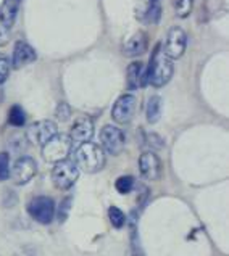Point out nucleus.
I'll return each instance as SVG.
<instances>
[{"instance_id": "10", "label": "nucleus", "mask_w": 229, "mask_h": 256, "mask_svg": "<svg viewBox=\"0 0 229 256\" xmlns=\"http://www.w3.org/2000/svg\"><path fill=\"white\" fill-rule=\"evenodd\" d=\"M55 134H58V128H57V122L50 121V120H41V121H36L34 124L28 128V137L29 140H33L34 144L42 145L46 144L47 140H50L52 137Z\"/></svg>"}, {"instance_id": "26", "label": "nucleus", "mask_w": 229, "mask_h": 256, "mask_svg": "<svg viewBox=\"0 0 229 256\" xmlns=\"http://www.w3.org/2000/svg\"><path fill=\"white\" fill-rule=\"evenodd\" d=\"M9 39H10V29L0 21V47L7 46V44H9Z\"/></svg>"}, {"instance_id": "9", "label": "nucleus", "mask_w": 229, "mask_h": 256, "mask_svg": "<svg viewBox=\"0 0 229 256\" xmlns=\"http://www.w3.org/2000/svg\"><path fill=\"white\" fill-rule=\"evenodd\" d=\"M36 172H38L36 160L31 156H21L15 162L13 170L10 171V176L17 186H25L34 178Z\"/></svg>"}, {"instance_id": "20", "label": "nucleus", "mask_w": 229, "mask_h": 256, "mask_svg": "<svg viewBox=\"0 0 229 256\" xmlns=\"http://www.w3.org/2000/svg\"><path fill=\"white\" fill-rule=\"evenodd\" d=\"M136 182H134V178H131V176H121V178H118L116 182H115V188L118 190L120 194H129L132 188H134Z\"/></svg>"}, {"instance_id": "1", "label": "nucleus", "mask_w": 229, "mask_h": 256, "mask_svg": "<svg viewBox=\"0 0 229 256\" xmlns=\"http://www.w3.org/2000/svg\"><path fill=\"white\" fill-rule=\"evenodd\" d=\"M174 74V64L173 60L165 52L161 44L155 47L150 63L145 70V86L150 84L153 87H163L166 86Z\"/></svg>"}, {"instance_id": "8", "label": "nucleus", "mask_w": 229, "mask_h": 256, "mask_svg": "<svg viewBox=\"0 0 229 256\" xmlns=\"http://www.w3.org/2000/svg\"><path fill=\"white\" fill-rule=\"evenodd\" d=\"M137 98L134 94H123L116 98L112 108V118L118 124H128L136 114Z\"/></svg>"}, {"instance_id": "12", "label": "nucleus", "mask_w": 229, "mask_h": 256, "mask_svg": "<svg viewBox=\"0 0 229 256\" xmlns=\"http://www.w3.org/2000/svg\"><path fill=\"white\" fill-rule=\"evenodd\" d=\"M36 60H38V54H36V50L29 46L28 42L18 40L17 44H15L13 55H12V60H10L12 66L15 70H20V68L26 66V64H31Z\"/></svg>"}, {"instance_id": "19", "label": "nucleus", "mask_w": 229, "mask_h": 256, "mask_svg": "<svg viewBox=\"0 0 229 256\" xmlns=\"http://www.w3.org/2000/svg\"><path fill=\"white\" fill-rule=\"evenodd\" d=\"M108 219L115 229H121L126 224V216L118 206H110L108 208Z\"/></svg>"}, {"instance_id": "13", "label": "nucleus", "mask_w": 229, "mask_h": 256, "mask_svg": "<svg viewBox=\"0 0 229 256\" xmlns=\"http://www.w3.org/2000/svg\"><path fill=\"white\" fill-rule=\"evenodd\" d=\"M70 138L71 142L78 144H86L91 142V138L94 137V122L91 118H79L73 122V126L70 129Z\"/></svg>"}, {"instance_id": "3", "label": "nucleus", "mask_w": 229, "mask_h": 256, "mask_svg": "<svg viewBox=\"0 0 229 256\" xmlns=\"http://www.w3.org/2000/svg\"><path fill=\"white\" fill-rule=\"evenodd\" d=\"M73 148V142L70 136L55 134L54 137L42 145V158L47 163H60L63 160H68Z\"/></svg>"}, {"instance_id": "24", "label": "nucleus", "mask_w": 229, "mask_h": 256, "mask_svg": "<svg viewBox=\"0 0 229 256\" xmlns=\"http://www.w3.org/2000/svg\"><path fill=\"white\" fill-rule=\"evenodd\" d=\"M71 203H73L71 196H66V198L60 203V208H58V221L60 222H65L66 219H68V214L71 211Z\"/></svg>"}, {"instance_id": "25", "label": "nucleus", "mask_w": 229, "mask_h": 256, "mask_svg": "<svg viewBox=\"0 0 229 256\" xmlns=\"http://www.w3.org/2000/svg\"><path fill=\"white\" fill-rule=\"evenodd\" d=\"M71 116V108L68 104H65V102H62L60 105L57 106V118L60 121H68Z\"/></svg>"}, {"instance_id": "27", "label": "nucleus", "mask_w": 229, "mask_h": 256, "mask_svg": "<svg viewBox=\"0 0 229 256\" xmlns=\"http://www.w3.org/2000/svg\"><path fill=\"white\" fill-rule=\"evenodd\" d=\"M158 4V0H149V6H152V5H157Z\"/></svg>"}, {"instance_id": "16", "label": "nucleus", "mask_w": 229, "mask_h": 256, "mask_svg": "<svg viewBox=\"0 0 229 256\" xmlns=\"http://www.w3.org/2000/svg\"><path fill=\"white\" fill-rule=\"evenodd\" d=\"M21 2L23 0H4L2 6H0V21L9 29H12L15 21H17Z\"/></svg>"}, {"instance_id": "18", "label": "nucleus", "mask_w": 229, "mask_h": 256, "mask_svg": "<svg viewBox=\"0 0 229 256\" xmlns=\"http://www.w3.org/2000/svg\"><path fill=\"white\" fill-rule=\"evenodd\" d=\"M9 124L13 128H23L26 124V113L20 105H13L9 112Z\"/></svg>"}, {"instance_id": "17", "label": "nucleus", "mask_w": 229, "mask_h": 256, "mask_svg": "<svg viewBox=\"0 0 229 256\" xmlns=\"http://www.w3.org/2000/svg\"><path fill=\"white\" fill-rule=\"evenodd\" d=\"M145 118H147V122H150V124H157L160 121V118H161V97L160 95H152V97L147 100Z\"/></svg>"}, {"instance_id": "5", "label": "nucleus", "mask_w": 229, "mask_h": 256, "mask_svg": "<svg viewBox=\"0 0 229 256\" xmlns=\"http://www.w3.org/2000/svg\"><path fill=\"white\" fill-rule=\"evenodd\" d=\"M100 144L103 152H107L112 156H118L124 150V145H126V134L118 126L107 124L100 130Z\"/></svg>"}, {"instance_id": "22", "label": "nucleus", "mask_w": 229, "mask_h": 256, "mask_svg": "<svg viewBox=\"0 0 229 256\" xmlns=\"http://www.w3.org/2000/svg\"><path fill=\"white\" fill-rule=\"evenodd\" d=\"M10 178V155L0 152V182Z\"/></svg>"}, {"instance_id": "28", "label": "nucleus", "mask_w": 229, "mask_h": 256, "mask_svg": "<svg viewBox=\"0 0 229 256\" xmlns=\"http://www.w3.org/2000/svg\"><path fill=\"white\" fill-rule=\"evenodd\" d=\"M134 256H136V254H134Z\"/></svg>"}, {"instance_id": "11", "label": "nucleus", "mask_w": 229, "mask_h": 256, "mask_svg": "<svg viewBox=\"0 0 229 256\" xmlns=\"http://www.w3.org/2000/svg\"><path fill=\"white\" fill-rule=\"evenodd\" d=\"M139 171L149 180H158L161 172H163V166H161V160L155 152L149 150L144 152L139 156Z\"/></svg>"}, {"instance_id": "15", "label": "nucleus", "mask_w": 229, "mask_h": 256, "mask_svg": "<svg viewBox=\"0 0 229 256\" xmlns=\"http://www.w3.org/2000/svg\"><path fill=\"white\" fill-rule=\"evenodd\" d=\"M126 84L129 90H137L145 86V66L142 62H132L126 70Z\"/></svg>"}, {"instance_id": "23", "label": "nucleus", "mask_w": 229, "mask_h": 256, "mask_svg": "<svg viewBox=\"0 0 229 256\" xmlns=\"http://www.w3.org/2000/svg\"><path fill=\"white\" fill-rule=\"evenodd\" d=\"M10 70H12V63L9 60V56L0 54V86L7 82V79L10 76Z\"/></svg>"}, {"instance_id": "7", "label": "nucleus", "mask_w": 229, "mask_h": 256, "mask_svg": "<svg viewBox=\"0 0 229 256\" xmlns=\"http://www.w3.org/2000/svg\"><path fill=\"white\" fill-rule=\"evenodd\" d=\"M163 52L171 58V60H178L184 55L187 48V34L181 26H173L169 28V31L166 34Z\"/></svg>"}, {"instance_id": "2", "label": "nucleus", "mask_w": 229, "mask_h": 256, "mask_svg": "<svg viewBox=\"0 0 229 256\" xmlns=\"http://www.w3.org/2000/svg\"><path fill=\"white\" fill-rule=\"evenodd\" d=\"M76 166L87 174L99 172L105 166V152L99 144H81L76 150Z\"/></svg>"}, {"instance_id": "6", "label": "nucleus", "mask_w": 229, "mask_h": 256, "mask_svg": "<svg viewBox=\"0 0 229 256\" xmlns=\"http://www.w3.org/2000/svg\"><path fill=\"white\" fill-rule=\"evenodd\" d=\"M28 213L39 224H50L55 216V203L50 196H34L28 203Z\"/></svg>"}, {"instance_id": "4", "label": "nucleus", "mask_w": 229, "mask_h": 256, "mask_svg": "<svg viewBox=\"0 0 229 256\" xmlns=\"http://www.w3.org/2000/svg\"><path fill=\"white\" fill-rule=\"evenodd\" d=\"M79 178V168L71 160H63L60 163H55L52 170V182L60 190H68L75 186Z\"/></svg>"}, {"instance_id": "14", "label": "nucleus", "mask_w": 229, "mask_h": 256, "mask_svg": "<svg viewBox=\"0 0 229 256\" xmlns=\"http://www.w3.org/2000/svg\"><path fill=\"white\" fill-rule=\"evenodd\" d=\"M147 46H149V42H147L145 32L139 31L134 36H131V38L126 42H124L123 54L126 55V56H131V58L140 56V55H144L147 52Z\"/></svg>"}, {"instance_id": "21", "label": "nucleus", "mask_w": 229, "mask_h": 256, "mask_svg": "<svg viewBox=\"0 0 229 256\" xmlns=\"http://www.w3.org/2000/svg\"><path fill=\"white\" fill-rule=\"evenodd\" d=\"M194 2L195 0H176L174 4V12L179 18H187L192 13V8H194Z\"/></svg>"}]
</instances>
